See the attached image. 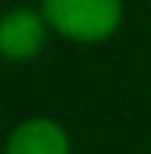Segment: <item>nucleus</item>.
<instances>
[{
  "instance_id": "7ed1b4c3",
  "label": "nucleus",
  "mask_w": 151,
  "mask_h": 154,
  "mask_svg": "<svg viewBox=\"0 0 151 154\" xmlns=\"http://www.w3.org/2000/svg\"><path fill=\"white\" fill-rule=\"evenodd\" d=\"M3 154H72V138L51 116H29L10 129Z\"/></svg>"
},
{
  "instance_id": "f257e3e1",
  "label": "nucleus",
  "mask_w": 151,
  "mask_h": 154,
  "mask_svg": "<svg viewBox=\"0 0 151 154\" xmlns=\"http://www.w3.org/2000/svg\"><path fill=\"white\" fill-rule=\"evenodd\" d=\"M51 32L76 44L107 41L123 22V0H41Z\"/></svg>"
},
{
  "instance_id": "f03ea898",
  "label": "nucleus",
  "mask_w": 151,
  "mask_h": 154,
  "mask_svg": "<svg viewBox=\"0 0 151 154\" xmlns=\"http://www.w3.org/2000/svg\"><path fill=\"white\" fill-rule=\"evenodd\" d=\"M47 25L44 13L32 6H13L0 16V57L10 63H29L44 51L47 41Z\"/></svg>"
}]
</instances>
